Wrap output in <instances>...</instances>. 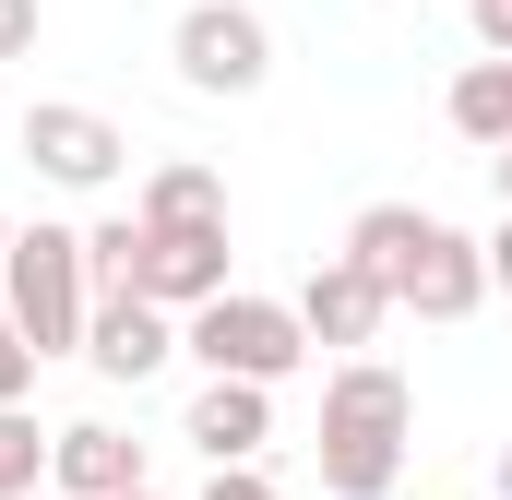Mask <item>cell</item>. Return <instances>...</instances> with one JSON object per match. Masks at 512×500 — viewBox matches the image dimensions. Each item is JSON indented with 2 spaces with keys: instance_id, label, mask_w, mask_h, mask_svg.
Returning <instances> with one entry per match:
<instances>
[{
  "instance_id": "cell-1",
  "label": "cell",
  "mask_w": 512,
  "mask_h": 500,
  "mask_svg": "<svg viewBox=\"0 0 512 500\" xmlns=\"http://www.w3.org/2000/svg\"><path fill=\"white\" fill-rule=\"evenodd\" d=\"M346 250L382 274L393 310H417V322H465L477 298H489V239H465V227H441V215H417V203H370Z\"/></svg>"
},
{
  "instance_id": "cell-2",
  "label": "cell",
  "mask_w": 512,
  "mask_h": 500,
  "mask_svg": "<svg viewBox=\"0 0 512 500\" xmlns=\"http://www.w3.org/2000/svg\"><path fill=\"white\" fill-rule=\"evenodd\" d=\"M405 429H417V393H405V370H382V358H346V370L322 381V429H310L322 489H334V500H382L393 477H405Z\"/></svg>"
},
{
  "instance_id": "cell-3",
  "label": "cell",
  "mask_w": 512,
  "mask_h": 500,
  "mask_svg": "<svg viewBox=\"0 0 512 500\" xmlns=\"http://www.w3.org/2000/svg\"><path fill=\"white\" fill-rule=\"evenodd\" d=\"M0 310L24 322L36 358H72V346H84V310H96L84 227H12V250H0Z\"/></svg>"
},
{
  "instance_id": "cell-4",
  "label": "cell",
  "mask_w": 512,
  "mask_h": 500,
  "mask_svg": "<svg viewBox=\"0 0 512 500\" xmlns=\"http://www.w3.org/2000/svg\"><path fill=\"white\" fill-rule=\"evenodd\" d=\"M179 346H191L203 370H227V381H286L298 358H310V322H298V298L215 286L203 310H179Z\"/></svg>"
},
{
  "instance_id": "cell-5",
  "label": "cell",
  "mask_w": 512,
  "mask_h": 500,
  "mask_svg": "<svg viewBox=\"0 0 512 500\" xmlns=\"http://www.w3.org/2000/svg\"><path fill=\"white\" fill-rule=\"evenodd\" d=\"M167 60H179L191 96H262V72H274V24H262L251 0H191L179 36H167Z\"/></svg>"
},
{
  "instance_id": "cell-6",
  "label": "cell",
  "mask_w": 512,
  "mask_h": 500,
  "mask_svg": "<svg viewBox=\"0 0 512 500\" xmlns=\"http://www.w3.org/2000/svg\"><path fill=\"white\" fill-rule=\"evenodd\" d=\"M24 167H36L48 191H108V179L131 167V143H120V120H108V108L36 96V108H24Z\"/></svg>"
},
{
  "instance_id": "cell-7",
  "label": "cell",
  "mask_w": 512,
  "mask_h": 500,
  "mask_svg": "<svg viewBox=\"0 0 512 500\" xmlns=\"http://www.w3.org/2000/svg\"><path fill=\"white\" fill-rule=\"evenodd\" d=\"M131 286L167 298V310H203L227 286V215H143L131 239Z\"/></svg>"
},
{
  "instance_id": "cell-8",
  "label": "cell",
  "mask_w": 512,
  "mask_h": 500,
  "mask_svg": "<svg viewBox=\"0 0 512 500\" xmlns=\"http://www.w3.org/2000/svg\"><path fill=\"white\" fill-rule=\"evenodd\" d=\"M84 358L108 381H155L179 358V310L167 298H143V286H96V310H84Z\"/></svg>"
},
{
  "instance_id": "cell-9",
  "label": "cell",
  "mask_w": 512,
  "mask_h": 500,
  "mask_svg": "<svg viewBox=\"0 0 512 500\" xmlns=\"http://www.w3.org/2000/svg\"><path fill=\"white\" fill-rule=\"evenodd\" d=\"M382 310H393V298H382V274H370L358 250L310 262V286H298V322H310V346H346V358L382 334Z\"/></svg>"
},
{
  "instance_id": "cell-10",
  "label": "cell",
  "mask_w": 512,
  "mask_h": 500,
  "mask_svg": "<svg viewBox=\"0 0 512 500\" xmlns=\"http://www.w3.org/2000/svg\"><path fill=\"white\" fill-rule=\"evenodd\" d=\"M179 441H203L215 465H262V441H274V381H227V370H203L191 417H179Z\"/></svg>"
},
{
  "instance_id": "cell-11",
  "label": "cell",
  "mask_w": 512,
  "mask_h": 500,
  "mask_svg": "<svg viewBox=\"0 0 512 500\" xmlns=\"http://www.w3.org/2000/svg\"><path fill=\"white\" fill-rule=\"evenodd\" d=\"M48 477H60V500H120L143 489V441L108 417H72V429H48Z\"/></svg>"
},
{
  "instance_id": "cell-12",
  "label": "cell",
  "mask_w": 512,
  "mask_h": 500,
  "mask_svg": "<svg viewBox=\"0 0 512 500\" xmlns=\"http://www.w3.org/2000/svg\"><path fill=\"white\" fill-rule=\"evenodd\" d=\"M441 108H453V131H465L477 155H501V143H512V48H489V60H465Z\"/></svg>"
},
{
  "instance_id": "cell-13",
  "label": "cell",
  "mask_w": 512,
  "mask_h": 500,
  "mask_svg": "<svg viewBox=\"0 0 512 500\" xmlns=\"http://www.w3.org/2000/svg\"><path fill=\"white\" fill-rule=\"evenodd\" d=\"M131 215H227V179L215 167H191V155H167L155 179H143V203Z\"/></svg>"
},
{
  "instance_id": "cell-14",
  "label": "cell",
  "mask_w": 512,
  "mask_h": 500,
  "mask_svg": "<svg viewBox=\"0 0 512 500\" xmlns=\"http://www.w3.org/2000/svg\"><path fill=\"white\" fill-rule=\"evenodd\" d=\"M36 465H48V429H36L24 405H0V500H24V489H36Z\"/></svg>"
},
{
  "instance_id": "cell-15",
  "label": "cell",
  "mask_w": 512,
  "mask_h": 500,
  "mask_svg": "<svg viewBox=\"0 0 512 500\" xmlns=\"http://www.w3.org/2000/svg\"><path fill=\"white\" fill-rule=\"evenodd\" d=\"M36 393V346H24V322L0 310V405H24Z\"/></svg>"
},
{
  "instance_id": "cell-16",
  "label": "cell",
  "mask_w": 512,
  "mask_h": 500,
  "mask_svg": "<svg viewBox=\"0 0 512 500\" xmlns=\"http://www.w3.org/2000/svg\"><path fill=\"white\" fill-rule=\"evenodd\" d=\"M36 48V0H0V60H24Z\"/></svg>"
},
{
  "instance_id": "cell-17",
  "label": "cell",
  "mask_w": 512,
  "mask_h": 500,
  "mask_svg": "<svg viewBox=\"0 0 512 500\" xmlns=\"http://www.w3.org/2000/svg\"><path fill=\"white\" fill-rule=\"evenodd\" d=\"M465 24H477V48H512V0H465Z\"/></svg>"
},
{
  "instance_id": "cell-18",
  "label": "cell",
  "mask_w": 512,
  "mask_h": 500,
  "mask_svg": "<svg viewBox=\"0 0 512 500\" xmlns=\"http://www.w3.org/2000/svg\"><path fill=\"white\" fill-rule=\"evenodd\" d=\"M203 500H286V489H262L251 465H215V489H203Z\"/></svg>"
},
{
  "instance_id": "cell-19",
  "label": "cell",
  "mask_w": 512,
  "mask_h": 500,
  "mask_svg": "<svg viewBox=\"0 0 512 500\" xmlns=\"http://www.w3.org/2000/svg\"><path fill=\"white\" fill-rule=\"evenodd\" d=\"M489 286H512V203H501V239H489Z\"/></svg>"
},
{
  "instance_id": "cell-20",
  "label": "cell",
  "mask_w": 512,
  "mask_h": 500,
  "mask_svg": "<svg viewBox=\"0 0 512 500\" xmlns=\"http://www.w3.org/2000/svg\"><path fill=\"white\" fill-rule=\"evenodd\" d=\"M489 179H501V203H512V143H501V155H489Z\"/></svg>"
},
{
  "instance_id": "cell-21",
  "label": "cell",
  "mask_w": 512,
  "mask_h": 500,
  "mask_svg": "<svg viewBox=\"0 0 512 500\" xmlns=\"http://www.w3.org/2000/svg\"><path fill=\"white\" fill-rule=\"evenodd\" d=\"M501 500H512V441H501Z\"/></svg>"
},
{
  "instance_id": "cell-22",
  "label": "cell",
  "mask_w": 512,
  "mask_h": 500,
  "mask_svg": "<svg viewBox=\"0 0 512 500\" xmlns=\"http://www.w3.org/2000/svg\"><path fill=\"white\" fill-rule=\"evenodd\" d=\"M0 250H12V215H0Z\"/></svg>"
},
{
  "instance_id": "cell-23",
  "label": "cell",
  "mask_w": 512,
  "mask_h": 500,
  "mask_svg": "<svg viewBox=\"0 0 512 500\" xmlns=\"http://www.w3.org/2000/svg\"><path fill=\"white\" fill-rule=\"evenodd\" d=\"M120 500H155V489H120Z\"/></svg>"
}]
</instances>
